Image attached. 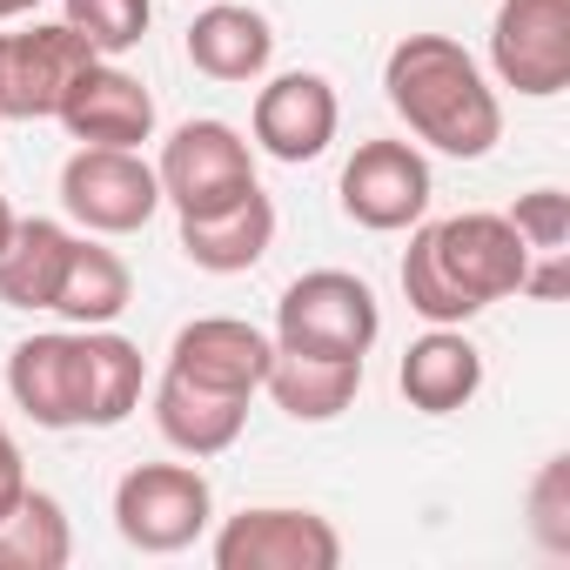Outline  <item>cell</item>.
I'll list each match as a JSON object with an SVG mask.
<instances>
[{
    "instance_id": "6da1fadb",
    "label": "cell",
    "mask_w": 570,
    "mask_h": 570,
    "mask_svg": "<svg viewBox=\"0 0 570 570\" xmlns=\"http://www.w3.org/2000/svg\"><path fill=\"white\" fill-rule=\"evenodd\" d=\"M523 275H530V248L510 228V215L470 208V215H450V222H430L410 235L403 296L423 323L450 330L503 296H523Z\"/></svg>"
},
{
    "instance_id": "7a4b0ae2",
    "label": "cell",
    "mask_w": 570,
    "mask_h": 570,
    "mask_svg": "<svg viewBox=\"0 0 570 570\" xmlns=\"http://www.w3.org/2000/svg\"><path fill=\"white\" fill-rule=\"evenodd\" d=\"M383 95L410 121L416 141L476 161L503 135V101L483 81V68L450 41V35H403L383 61Z\"/></svg>"
},
{
    "instance_id": "3957f363",
    "label": "cell",
    "mask_w": 570,
    "mask_h": 570,
    "mask_svg": "<svg viewBox=\"0 0 570 570\" xmlns=\"http://www.w3.org/2000/svg\"><path fill=\"white\" fill-rule=\"evenodd\" d=\"M383 336V309L376 289L350 268H309L296 275L275 303V350L296 356H370V343Z\"/></svg>"
},
{
    "instance_id": "277c9868",
    "label": "cell",
    "mask_w": 570,
    "mask_h": 570,
    "mask_svg": "<svg viewBox=\"0 0 570 570\" xmlns=\"http://www.w3.org/2000/svg\"><path fill=\"white\" fill-rule=\"evenodd\" d=\"M215 517V490L195 463H135L115 483V530L141 557H175L188 550Z\"/></svg>"
},
{
    "instance_id": "5b68a950",
    "label": "cell",
    "mask_w": 570,
    "mask_h": 570,
    "mask_svg": "<svg viewBox=\"0 0 570 570\" xmlns=\"http://www.w3.org/2000/svg\"><path fill=\"white\" fill-rule=\"evenodd\" d=\"M155 181H161V202H175V215H208L255 188V155L228 121H181L161 141Z\"/></svg>"
},
{
    "instance_id": "8992f818",
    "label": "cell",
    "mask_w": 570,
    "mask_h": 570,
    "mask_svg": "<svg viewBox=\"0 0 570 570\" xmlns=\"http://www.w3.org/2000/svg\"><path fill=\"white\" fill-rule=\"evenodd\" d=\"M61 208L88 235H135L161 208V181L135 148H75L61 168Z\"/></svg>"
},
{
    "instance_id": "52a82bcc",
    "label": "cell",
    "mask_w": 570,
    "mask_h": 570,
    "mask_svg": "<svg viewBox=\"0 0 570 570\" xmlns=\"http://www.w3.org/2000/svg\"><path fill=\"white\" fill-rule=\"evenodd\" d=\"M490 68L503 88L550 101L570 88V0H497Z\"/></svg>"
},
{
    "instance_id": "ba28073f",
    "label": "cell",
    "mask_w": 570,
    "mask_h": 570,
    "mask_svg": "<svg viewBox=\"0 0 570 570\" xmlns=\"http://www.w3.org/2000/svg\"><path fill=\"white\" fill-rule=\"evenodd\" d=\"M101 55L68 28H28V35H0V121H48L61 115L68 88L95 68Z\"/></svg>"
},
{
    "instance_id": "9c48e42d",
    "label": "cell",
    "mask_w": 570,
    "mask_h": 570,
    "mask_svg": "<svg viewBox=\"0 0 570 570\" xmlns=\"http://www.w3.org/2000/svg\"><path fill=\"white\" fill-rule=\"evenodd\" d=\"M343 537L316 510H242L215 537V570H336Z\"/></svg>"
},
{
    "instance_id": "30bf717a",
    "label": "cell",
    "mask_w": 570,
    "mask_h": 570,
    "mask_svg": "<svg viewBox=\"0 0 570 570\" xmlns=\"http://www.w3.org/2000/svg\"><path fill=\"white\" fill-rule=\"evenodd\" d=\"M336 195H343V215L356 228H376V235L416 228L423 208H430V161L410 141H363L343 161V188Z\"/></svg>"
},
{
    "instance_id": "8fae6325",
    "label": "cell",
    "mask_w": 570,
    "mask_h": 570,
    "mask_svg": "<svg viewBox=\"0 0 570 570\" xmlns=\"http://www.w3.org/2000/svg\"><path fill=\"white\" fill-rule=\"evenodd\" d=\"M8 390L41 430H88V330L28 336L8 356Z\"/></svg>"
},
{
    "instance_id": "7c38bea8",
    "label": "cell",
    "mask_w": 570,
    "mask_h": 570,
    "mask_svg": "<svg viewBox=\"0 0 570 570\" xmlns=\"http://www.w3.org/2000/svg\"><path fill=\"white\" fill-rule=\"evenodd\" d=\"M336 121H343V108H336V88L323 81V75H309V68H296V75H275L262 95H255V141H262V155H275V161H316L330 141H336Z\"/></svg>"
},
{
    "instance_id": "4fadbf2b",
    "label": "cell",
    "mask_w": 570,
    "mask_h": 570,
    "mask_svg": "<svg viewBox=\"0 0 570 570\" xmlns=\"http://www.w3.org/2000/svg\"><path fill=\"white\" fill-rule=\"evenodd\" d=\"M268 356H275V343H268L255 323L195 316L188 330H175L168 370L188 376V383H202V390H222V396H255L262 376H268Z\"/></svg>"
},
{
    "instance_id": "5bb4252c",
    "label": "cell",
    "mask_w": 570,
    "mask_h": 570,
    "mask_svg": "<svg viewBox=\"0 0 570 570\" xmlns=\"http://www.w3.org/2000/svg\"><path fill=\"white\" fill-rule=\"evenodd\" d=\"M55 121H61L81 148H141V141L155 135V95H148L128 68L95 61V68L68 88V101H61Z\"/></svg>"
},
{
    "instance_id": "9a60e30c",
    "label": "cell",
    "mask_w": 570,
    "mask_h": 570,
    "mask_svg": "<svg viewBox=\"0 0 570 570\" xmlns=\"http://www.w3.org/2000/svg\"><path fill=\"white\" fill-rule=\"evenodd\" d=\"M188 61L208 81H262L275 61V28L268 14L242 8V0H208L188 21Z\"/></svg>"
},
{
    "instance_id": "2e32d148",
    "label": "cell",
    "mask_w": 570,
    "mask_h": 570,
    "mask_svg": "<svg viewBox=\"0 0 570 570\" xmlns=\"http://www.w3.org/2000/svg\"><path fill=\"white\" fill-rule=\"evenodd\" d=\"M275 242V202L262 188H248L242 202L228 208H208V215H181V255L208 275H242L268 255Z\"/></svg>"
},
{
    "instance_id": "e0dca14e",
    "label": "cell",
    "mask_w": 570,
    "mask_h": 570,
    "mask_svg": "<svg viewBox=\"0 0 570 570\" xmlns=\"http://www.w3.org/2000/svg\"><path fill=\"white\" fill-rule=\"evenodd\" d=\"M396 383H403L410 410H423V416H450V410H463V403L483 390V356H476V343H470L456 323H450V330L430 323V336H416V343L403 350Z\"/></svg>"
},
{
    "instance_id": "ac0fdd59",
    "label": "cell",
    "mask_w": 570,
    "mask_h": 570,
    "mask_svg": "<svg viewBox=\"0 0 570 570\" xmlns=\"http://www.w3.org/2000/svg\"><path fill=\"white\" fill-rule=\"evenodd\" d=\"M155 423H161V436L181 456H222L242 436V423H248V396H222V390H202V383L161 370V383H155Z\"/></svg>"
},
{
    "instance_id": "d6986e66",
    "label": "cell",
    "mask_w": 570,
    "mask_h": 570,
    "mask_svg": "<svg viewBox=\"0 0 570 570\" xmlns=\"http://www.w3.org/2000/svg\"><path fill=\"white\" fill-rule=\"evenodd\" d=\"M262 390L275 396L282 416H296V423H336L356 403V390H363V363L356 356H296V350H275Z\"/></svg>"
},
{
    "instance_id": "ffe728a7",
    "label": "cell",
    "mask_w": 570,
    "mask_h": 570,
    "mask_svg": "<svg viewBox=\"0 0 570 570\" xmlns=\"http://www.w3.org/2000/svg\"><path fill=\"white\" fill-rule=\"evenodd\" d=\"M128 303H135V275H128V262H121L115 248L75 235L68 268H61V289H55V316L81 323V330H108Z\"/></svg>"
},
{
    "instance_id": "44dd1931",
    "label": "cell",
    "mask_w": 570,
    "mask_h": 570,
    "mask_svg": "<svg viewBox=\"0 0 570 570\" xmlns=\"http://www.w3.org/2000/svg\"><path fill=\"white\" fill-rule=\"evenodd\" d=\"M75 235L61 222H14L8 248H0V303L8 309H55L61 289V268H68Z\"/></svg>"
},
{
    "instance_id": "7402d4cb",
    "label": "cell",
    "mask_w": 570,
    "mask_h": 570,
    "mask_svg": "<svg viewBox=\"0 0 570 570\" xmlns=\"http://www.w3.org/2000/svg\"><path fill=\"white\" fill-rule=\"evenodd\" d=\"M68 557H75L68 510L28 483V497L0 517V570H61Z\"/></svg>"
},
{
    "instance_id": "603a6c76",
    "label": "cell",
    "mask_w": 570,
    "mask_h": 570,
    "mask_svg": "<svg viewBox=\"0 0 570 570\" xmlns=\"http://www.w3.org/2000/svg\"><path fill=\"white\" fill-rule=\"evenodd\" d=\"M141 390H148L141 350L115 330H88V430L128 423L141 410Z\"/></svg>"
},
{
    "instance_id": "cb8c5ba5",
    "label": "cell",
    "mask_w": 570,
    "mask_h": 570,
    "mask_svg": "<svg viewBox=\"0 0 570 570\" xmlns=\"http://www.w3.org/2000/svg\"><path fill=\"white\" fill-rule=\"evenodd\" d=\"M148 14H155V0H68V28H75L101 61L141 48Z\"/></svg>"
},
{
    "instance_id": "d4e9b609",
    "label": "cell",
    "mask_w": 570,
    "mask_h": 570,
    "mask_svg": "<svg viewBox=\"0 0 570 570\" xmlns=\"http://www.w3.org/2000/svg\"><path fill=\"white\" fill-rule=\"evenodd\" d=\"M510 228L523 235L530 255H557V248L570 242V195H563V188H530V195H517Z\"/></svg>"
},
{
    "instance_id": "484cf974",
    "label": "cell",
    "mask_w": 570,
    "mask_h": 570,
    "mask_svg": "<svg viewBox=\"0 0 570 570\" xmlns=\"http://www.w3.org/2000/svg\"><path fill=\"white\" fill-rule=\"evenodd\" d=\"M530 510H537V537H543V550H570V463H563V456L543 463Z\"/></svg>"
},
{
    "instance_id": "4316f807",
    "label": "cell",
    "mask_w": 570,
    "mask_h": 570,
    "mask_svg": "<svg viewBox=\"0 0 570 570\" xmlns=\"http://www.w3.org/2000/svg\"><path fill=\"white\" fill-rule=\"evenodd\" d=\"M21 497H28V463H21V443L8 436V423H0V517H8Z\"/></svg>"
},
{
    "instance_id": "83f0119b",
    "label": "cell",
    "mask_w": 570,
    "mask_h": 570,
    "mask_svg": "<svg viewBox=\"0 0 570 570\" xmlns=\"http://www.w3.org/2000/svg\"><path fill=\"white\" fill-rule=\"evenodd\" d=\"M563 282H570V268H563V248H557V255H543V268L523 275V296H543L550 303V296H563Z\"/></svg>"
},
{
    "instance_id": "f1b7e54d",
    "label": "cell",
    "mask_w": 570,
    "mask_h": 570,
    "mask_svg": "<svg viewBox=\"0 0 570 570\" xmlns=\"http://www.w3.org/2000/svg\"><path fill=\"white\" fill-rule=\"evenodd\" d=\"M41 0H0V21H21V14H35Z\"/></svg>"
},
{
    "instance_id": "f546056e",
    "label": "cell",
    "mask_w": 570,
    "mask_h": 570,
    "mask_svg": "<svg viewBox=\"0 0 570 570\" xmlns=\"http://www.w3.org/2000/svg\"><path fill=\"white\" fill-rule=\"evenodd\" d=\"M14 222H21V215L8 208V195H0V248H8V235H14Z\"/></svg>"
}]
</instances>
